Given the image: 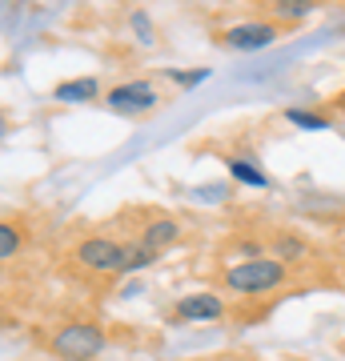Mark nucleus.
Wrapping results in <instances>:
<instances>
[{"mask_svg":"<svg viewBox=\"0 0 345 361\" xmlns=\"http://www.w3.org/2000/svg\"><path fill=\"white\" fill-rule=\"evenodd\" d=\"M49 349L56 361H92L109 349V334L92 322H68L49 337Z\"/></svg>","mask_w":345,"mask_h":361,"instance_id":"2","label":"nucleus"},{"mask_svg":"<svg viewBox=\"0 0 345 361\" xmlns=\"http://www.w3.org/2000/svg\"><path fill=\"white\" fill-rule=\"evenodd\" d=\"M321 8V0H273V13H277V20H305V16H313Z\"/></svg>","mask_w":345,"mask_h":361,"instance_id":"12","label":"nucleus"},{"mask_svg":"<svg viewBox=\"0 0 345 361\" xmlns=\"http://www.w3.org/2000/svg\"><path fill=\"white\" fill-rule=\"evenodd\" d=\"M225 317V301L217 293H185L173 305V322L197 325V322H221Z\"/></svg>","mask_w":345,"mask_h":361,"instance_id":"6","label":"nucleus"},{"mask_svg":"<svg viewBox=\"0 0 345 361\" xmlns=\"http://www.w3.org/2000/svg\"><path fill=\"white\" fill-rule=\"evenodd\" d=\"M177 237H181V221L177 217H157L141 229L137 241H141L145 249H153V253H165L169 245H177Z\"/></svg>","mask_w":345,"mask_h":361,"instance_id":"7","label":"nucleus"},{"mask_svg":"<svg viewBox=\"0 0 345 361\" xmlns=\"http://www.w3.org/2000/svg\"><path fill=\"white\" fill-rule=\"evenodd\" d=\"M229 177L241 180V185H249V189H269V185H273L265 169H257L253 161H245V157H233L229 161Z\"/></svg>","mask_w":345,"mask_h":361,"instance_id":"10","label":"nucleus"},{"mask_svg":"<svg viewBox=\"0 0 345 361\" xmlns=\"http://www.w3.org/2000/svg\"><path fill=\"white\" fill-rule=\"evenodd\" d=\"M128 25H133V28H137V37H141V44H153V20H149V16H145V13H133V16H128Z\"/></svg>","mask_w":345,"mask_h":361,"instance_id":"16","label":"nucleus"},{"mask_svg":"<svg viewBox=\"0 0 345 361\" xmlns=\"http://www.w3.org/2000/svg\"><path fill=\"white\" fill-rule=\"evenodd\" d=\"M157 104H161V92L153 89V80H121L116 89L104 92V109H113L121 116L153 113Z\"/></svg>","mask_w":345,"mask_h":361,"instance_id":"3","label":"nucleus"},{"mask_svg":"<svg viewBox=\"0 0 345 361\" xmlns=\"http://www.w3.org/2000/svg\"><path fill=\"white\" fill-rule=\"evenodd\" d=\"M277 37H282L277 20H261V16H257V20H237V25H229L221 32V44L233 49V52H261Z\"/></svg>","mask_w":345,"mask_h":361,"instance_id":"5","label":"nucleus"},{"mask_svg":"<svg viewBox=\"0 0 345 361\" xmlns=\"http://www.w3.org/2000/svg\"><path fill=\"white\" fill-rule=\"evenodd\" d=\"M221 285L229 289V297H241V301H261V297H273L282 293L289 285V265L277 257H249V261H237L229 269L221 273Z\"/></svg>","mask_w":345,"mask_h":361,"instance_id":"1","label":"nucleus"},{"mask_svg":"<svg viewBox=\"0 0 345 361\" xmlns=\"http://www.w3.org/2000/svg\"><path fill=\"white\" fill-rule=\"evenodd\" d=\"M80 269L89 273H121L125 269V245L113 241V237H85L77 249H73Z\"/></svg>","mask_w":345,"mask_h":361,"instance_id":"4","label":"nucleus"},{"mask_svg":"<svg viewBox=\"0 0 345 361\" xmlns=\"http://www.w3.org/2000/svg\"><path fill=\"white\" fill-rule=\"evenodd\" d=\"M20 229H16L13 221H0V261H8V257H16L20 253Z\"/></svg>","mask_w":345,"mask_h":361,"instance_id":"14","label":"nucleus"},{"mask_svg":"<svg viewBox=\"0 0 345 361\" xmlns=\"http://www.w3.org/2000/svg\"><path fill=\"white\" fill-rule=\"evenodd\" d=\"M4 133H8V121H4V116H0V141H4Z\"/></svg>","mask_w":345,"mask_h":361,"instance_id":"17","label":"nucleus"},{"mask_svg":"<svg viewBox=\"0 0 345 361\" xmlns=\"http://www.w3.org/2000/svg\"><path fill=\"white\" fill-rule=\"evenodd\" d=\"M157 257H161V253L145 249L141 241H133V245H125V269H121V273H141V269H149Z\"/></svg>","mask_w":345,"mask_h":361,"instance_id":"13","label":"nucleus"},{"mask_svg":"<svg viewBox=\"0 0 345 361\" xmlns=\"http://www.w3.org/2000/svg\"><path fill=\"white\" fill-rule=\"evenodd\" d=\"M269 253L277 261H285V265H305V261H313V245H309L301 233H277Z\"/></svg>","mask_w":345,"mask_h":361,"instance_id":"8","label":"nucleus"},{"mask_svg":"<svg viewBox=\"0 0 345 361\" xmlns=\"http://www.w3.org/2000/svg\"><path fill=\"white\" fill-rule=\"evenodd\" d=\"M165 80H173L177 89H197V85L209 80V68H169Z\"/></svg>","mask_w":345,"mask_h":361,"instance_id":"15","label":"nucleus"},{"mask_svg":"<svg viewBox=\"0 0 345 361\" xmlns=\"http://www.w3.org/2000/svg\"><path fill=\"white\" fill-rule=\"evenodd\" d=\"M97 92H101V80H97V77H77V80H61V85L52 89V101L85 104V101H92Z\"/></svg>","mask_w":345,"mask_h":361,"instance_id":"9","label":"nucleus"},{"mask_svg":"<svg viewBox=\"0 0 345 361\" xmlns=\"http://www.w3.org/2000/svg\"><path fill=\"white\" fill-rule=\"evenodd\" d=\"M285 121H289L293 129H305V133H325V129H333V116L313 113V109H285Z\"/></svg>","mask_w":345,"mask_h":361,"instance_id":"11","label":"nucleus"}]
</instances>
